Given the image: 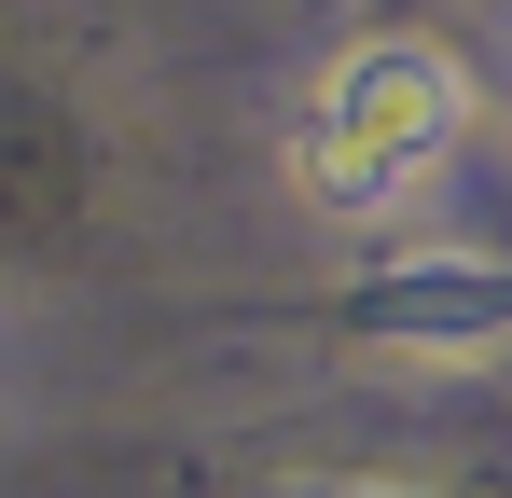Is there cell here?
<instances>
[{"label":"cell","mask_w":512,"mask_h":498,"mask_svg":"<svg viewBox=\"0 0 512 498\" xmlns=\"http://www.w3.org/2000/svg\"><path fill=\"white\" fill-rule=\"evenodd\" d=\"M457 125H471V70L443 42H360L305 111V194L333 222H374L388 194H416L457 153Z\"/></svg>","instance_id":"6da1fadb"}]
</instances>
